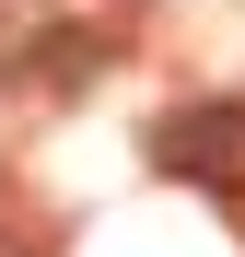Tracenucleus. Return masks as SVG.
I'll use <instances>...</instances> for the list:
<instances>
[{
  "label": "nucleus",
  "instance_id": "obj_1",
  "mask_svg": "<svg viewBox=\"0 0 245 257\" xmlns=\"http://www.w3.org/2000/svg\"><path fill=\"white\" fill-rule=\"evenodd\" d=\"M152 164L187 187H245V105H175L152 128Z\"/></svg>",
  "mask_w": 245,
  "mask_h": 257
},
{
  "label": "nucleus",
  "instance_id": "obj_2",
  "mask_svg": "<svg viewBox=\"0 0 245 257\" xmlns=\"http://www.w3.org/2000/svg\"><path fill=\"white\" fill-rule=\"evenodd\" d=\"M0 257H12V245H0Z\"/></svg>",
  "mask_w": 245,
  "mask_h": 257
}]
</instances>
